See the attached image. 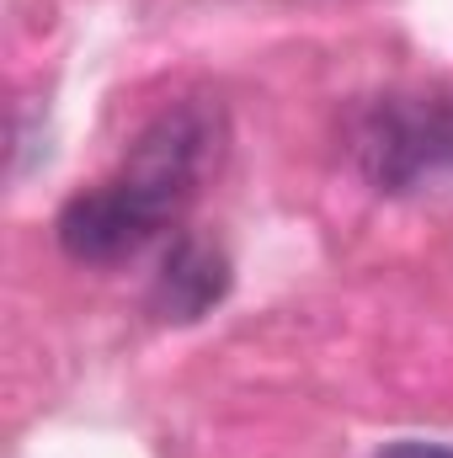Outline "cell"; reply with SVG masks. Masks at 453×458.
<instances>
[{
    "instance_id": "obj_2",
    "label": "cell",
    "mask_w": 453,
    "mask_h": 458,
    "mask_svg": "<svg viewBox=\"0 0 453 458\" xmlns=\"http://www.w3.org/2000/svg\"><path fill=\"white\" fill-rule=\"evenodd\" d=\"M166 225H176L171 208H160L133 176H107L86 192H75L59 219H54V240L70 261L81 267H113V261H128L139 256Z\"/></svg>"
},
{
    "instance_id": "obj_4",
    "label": "cell",
    "mask_w": 453,
    "mask_h": 458,
    "mask_svg": "<svg viewBox=\"0 0 453 458\" xmlns=\"http://www.w3.org/2000/svg\"><path fill=\"white\" fill-rule=\"evenodd\" d=\"M379 458H453V448L449 443H416L411 437V443H389Z\"/></svg>"
},
{
    "instance_id": "obj_1",
    "label": "cell",
    "mask_w": 453,
    "mask_h": 458,
    "mask_svg": "<svg viewBox=\"0 0 453 458\" xmlns=\"http://www.w3.org/2000/svg\"><path fill=\"white\" fill-rule=\"evenodd\" d=\"M352 160L373 192H416L453 176V97L449 91H395L352 113Z\"/></svg>"
},
{
    "instance_id": "obj_3",
    "label": "cell",
    "mask_w": 453,
    "mask_h": 458,
    "mask_svg": "<svg viewBox=\"0 0 453 458\" xmlns=\"http://www.w3.org/2000/svg\"><path fill=\"white\" fill-rule=\"evenodd\" d=\"M229 293V256L203 234H176L155 283H150V315L166 326H192Z\"/></svg>"
}]
</instances>
